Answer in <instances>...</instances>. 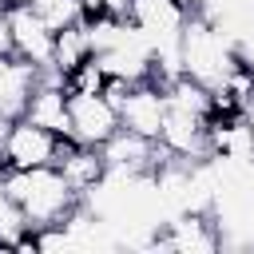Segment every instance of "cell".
Returning a JSON list of instances; mask_svg holds the SVG:
<instances>
[{
  "label": "cell",
  "instance_id": "7a4b0ae2",
  "mask_svg": "<svg viewBox=\"0 0 254 254\" xmlns=\"http://www.w3.org/2000/svg\"><path fill=\"white\" fill-rule=\"evenodd\" d=\"M179 60H183V75L194 79V83H202L206 91L222 87L226 75L238 67L230 40H226L206 16H198L194 8H190L187 24H183V32H179Z\"/></svg>",
  "mask_w": 254,
  "mask_h": 254
},
{
  "label": "cell",
  "instance_id": "9a60e30c",
  "mask_svg": "<svg viewBox=\"0 0 254 254\" xmlns=\"http://www.w3.org/2000/svg\"><path fill=\"white\" fill-rule=\"evenodd\" d=\"M0 56H12V28H8V8L0 4Z\"/></svg>",
  "mask_w": 254,
  "mask_h": 254
},
{
  "label": "cell",
  "instance_id": "d6986e66",
  "mask_svg": "<svg viewBox=\"0 0 254 254\" xmlns=\"http://www.w3.org/2000/svg\"><path fill=\"white\" fill-rule=\"evenodd\" d=\"M187 4H190V8H194V4H198V0H187Z\"/></svg>",
  "mask_w": 254,
  "mask_h": 254
},
{
  "label": "cell",
  "instance_id": "ba28073f",
  "mask_svg": "<svg viewBox=\"0 0 254 254\" xmlns=\"http://www.w3.org/2000/svg\"><path fill=\"white\" fill-rule=\"evenodd\" d=\"M115 107H119V127H127L143 139H159L163 115H167V91L159 83H151V79L131 83Z\"/></svg>",
  "mask_w": 254,
  "mask_h": 254
},
{
  "label": "cell",
  "instance_id": "30bf717a",
  "mask_svg": "<svg viewBox=\"0 0 254 254\" xmlns=\"http://www.w3.org/2000/svg\"><path fill=\"white\" fill-rule=\"evenodd\" d=\"M56 167H60V175L71 183V190L83 198L91 187H99L103 183V175H107V159H103V151L99 147H87V143H75V139H60V155H56Z\"/></svg>",
  "mask_w": 254,
  "mask_h": 254
},
{
  "label": "cell",
  "instance_id": "3957f363",
  "mask_svg": "<svg viewBox=\"0 0 254 254\" xmlns=\"http://www.w3.org/2000/svg\"><path fill=\"white\" fill-rule=\"evenodd\" d=\"M167 159H179V163H210V135H206V115L202 111H190V107H175L167 103V115H163V127H159V139Z\"/></svg>",
  "mask_w": 254,
  "mask_h": 254
},
{
  "label": "cell",
  "instance_id": "2e32d148",
  "mask_svg": "<svg viewBox=\"0 0 254 254\" xmlns=\"http://www.w3.org/2000/svg\"><path fill=\"white\" fill-rule=\"evenodd\" d=\"M8 127H12V119H4V115H0V171H4V143H8Z\"/></svg>",
  "mask_w": 254,
  "mask_h": 254
},
{
  "label": "cell",
  "instance_id": "8fae6325",
  "mask_svg": "<svg viewBox=\"0 0 254 254\" xmlns=\"http://www.w3.org/2000/svg\"><path fill=\"white\" fill-rule=\"evenodd\" d=\"M36 79H40V67H32L28 60H20L16 52L0 56V115L4 119H20L24 115Z\"/></svg>",
  "mask_w": 254,
  "mask_h": 254
},
{
  "label": "cell",
  "instance_id": "4fadbf2b",
  "mask_svg": "<svg viewBox=\"0 0 254 254\" xmlns=\"http://www.w3.org/2000/svg\"><path fill=\"white\" fill-rule=\"evenodd\" d=\"M91 56V40H87V28L83 24H67L56 32V44H52V67H60L64 75Z\"/></svg>",
  "mask_w": 254,
  "mask_h": 254
},
{
  "label": "cell",
  "instance_id": "6da1fadb",
  "mask_svg": "<svg viewBox=\"0 0 254 254\" xmlns=\"http://www.w3.org/2000/svg\"><path fill=\"white\" fill-rule=\"evenodd\" d=\"M0 187H4L8 202L20 210V218L28 222V230L56 226L79 206V194L60 175V167H28V171L8 167V171H0Z\"/></svg>",
  "mask_w": 254,
  "mask_h": 254
},
{
  "label": "cell",
  "instance_id": "8992f818",
  "mask_svg": "<svg viewBox=\"0 0 254 254\" xmlns=\"http://www.w3.org/2000/svg\"><path fill=\"white\" fill-rule=\"evenodd\" d=\"M60 139L64 135H52L48 127L32 123V119H12L8 127V143H4V171H28V167H56V155H60Z\"/></svg>",
  "mask_w": 254,
  "mask_h": 254
},
{
  "label": "cell",
  "instance_id": "e0dca14e",
  "mask_svg": "<svg viewBox=\"0 0 254 254\" xmlns=\"http://www.w3.org/2000/svg\"><path fill=\"white\" fill-rule=\"evenodd\" d=\"M95 4H103L107 12H115V16H123L127 12V0H95Z\"/></svg>",
  "mask_w": 254,
  "mask_h": 254
},
{
  "label": "cell",
  "instance_id": "5bb4252c",
  "mask_svg": "<svg viewBox=\"0 0 254 254\" xmlns=\"http://www.w3.org/2000/svg\"><path fill=\"white\" fill-rule=\"evenodd\" d=\"M64 87H67V91H79V95H95V91L107 87V71H103V64L95 60V52H91L87 60H79V64L64 75Z\"/></svg>",
  "mask_w": 254,
  "mask_h": 254
},
{
  "label": "cell",
  "instance_id": "277c9868",
  "mask_svg": "<svg viewBox=\"0 0 254 254\" xmlns=\"http://www.w3.org/2000/svg\"><path fill=\"white\" fill-rule=\"evenodd\" d=\"M151 246L155 250H179V254H210L222 246V230H218L210 210H179L175 218H163Z\"/></svg>",
  "mask_w": 254,
  "mask_h": 254
},
{
  "label": "cell",
  "instance_id": "ac0fdd59",
  "mask_svg": "<svg viewBox=\"0 0 254 254\" xmlns=\"http://www.w3.org/2000/svg\"><path fill=\"white\" fill-rule=\"evenodd\" d=\"M246 119H250V127H254V103H250V107H246Z\"/></svg>",
  "mask_w": 254,
  "mask_h": 254
},
{
  "label": "cell",
  "instance_id": "7c38bea8",
  "mask_svg": "<svg viewBox=\"0 0 254 254\" xmlns=\"http://www.w3.org/2000/svg\"><path fill=\"white\" fill-rule=\"evenodd\" d=\"M24 119L48 127L52 135H67V87L56 79H36L28 107H24Z\"/></svg>",
  "mask_w": 254,
  "mask_h": 254
},
{
  "label": "cell",
  "instance_id": "52a82bcc",
  "mask_svg": "<svg viewBox=\"0 0 254 254\" xmlns=\"http://www.w3.org/2000/svg\"><path fill=\"white\" fill-rule=\"evenodd\" d=\"M127 24L135 32L147 36V44H175L187 16H190V4L187 0H127Z\"/></svg>",
  "mask_w": 254,
  "mask_h": 254
},
{
  "label": "cell",
  "instance_id": "5b68a950",
  "mask_svg": "<svg viewBox=\"0 0 254 254\" xmlns=\"http://www.w3.org/2000/svg\"><path fill=\"white\" fill-rule=\"evenodd\" d=\"M115 131H119V107L103 91H95V95L67 91V139L103 147Z\"/></svg>",
  "mask_w": 254,
  "mask_h": 254
},
{
  "label": "cell",
  "instance_id": "9c48e42d",
  "mask_svg": "<svg viewBox=\"0 0 254 254\" xmlns=\"http://www.w3.org/2000/svg\"><path fill=\"white\" fill-rule=\"evenodd\" d=\"M8 28H12V52H16L20 60H28L32 67H48V64H52L56 32H52L28 4H8Z\"/></svg>",
  "mask_w": 254,
  "mask_h": 254
}]
</instances>
